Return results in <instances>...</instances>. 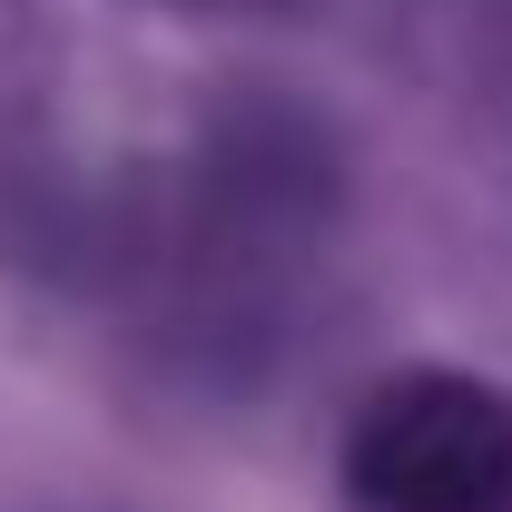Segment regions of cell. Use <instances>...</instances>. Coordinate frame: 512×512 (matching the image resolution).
<instances>
[{"mask_svg":"<svg viewBox=\"0 0 512 512\" xmlns=\"http://www.w3.org/2000/svg\"><path fill=\"white\" fill-rule=\"evenodd\" d=\"M345 512H512V384L463 365H394L335 434Z\"/></svg>","mask_w":512,"mask_h":512,"instance_id":"obj_1","label":"cell"},{"mask_svg":"<svg viewBox=\"0 0 512 512\" xmlns=\"http://www.w3.org/2000/svg\"><path fill=\"white\" fill-rule=\"evenodd\" d=\"M178 10H276V0H178Z\"/></svg>","mask_w":512,"mask_h":512,"instance_id":"obj_2","label":"cell"}]
</instances>
